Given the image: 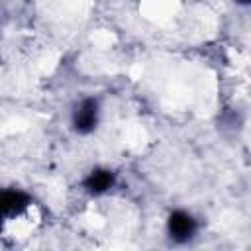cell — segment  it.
<instances>
[{
	"mask_svg": "<svg viewBox=\"0 0 251 251\" xmlns=\"http://www.w3.org/2000/svg\"><path fill=\"white\" fill-rule=\"evenodd\" d=\"M98 120V104L94 100H84L75 112V129L80 133H88L96 127Z\"/></svg>",
	"mask_w": 251,
	"mask_h": 251,
	"instance_id": "obj_1",
	"label": "cell"
},
{
	"mask_svg": "<svg viewBox=\"0 0 251 251\" xmlns=\"http://www.w3.org/2000/svg\"><path fill=\"white\" fill-rule=\"evenodd\" d=\"M194 220L186 212H173L169 218V231L175 239L184 241L194 233Z\"/></svg>",
	"mask_w": 251,
	"mask_h": 251,
	"instance_id": "obj_2",
	"label": "cell"
},
{
	"mask_svg": "<svg viewBox=\"0 0 251 251\" xmlns=\"http://www.w3.org/2000/svg\"><path fill=\"white\" fill-rule=\"evenodd\" d=\"M29 204V198L24 192L8 190L0 194V216H16L24 212Z\"/></svg>",
	"mask_w": 251,
	"mask_h": 251,
	"instance_id": "obj_3",
	"label": "cell"
},
{
	"mask_svg": "<svg viewBox=\"0 0 251 251\" xmlns=\"http://www.w3.org/2000/svg\"><path fill=\"white\" fill-rule=\"evenodd\" d=\"M114 184V175L110 171H104V169H96L88 175V178L84 180V186L92 192V194H100V192H106L110 186Z\"/></svg>",
	"mask_w": 251,
	"mask_h": 251,
	"instance_id": "obj_4",
	"label": "cell"
},
{
	"mask_svg": "<svg viewBox=\"0 0 251 251\" xmlns=\"http://www.w3.org/2000/svg\"><path fill=\"white\" fill-rule=\"evenodd\" d=\"M0 218H2V216H0ZM0 227H2V220H0Z\"/></svg>",
	"mask_w": 251,
	"mask_h": 251,
	"instance_id": "obj_5",
	"label": "cell"
},
{
	"mask_svg": "<svg viewBox=\"0 0 251 251\" xmlns=\"http://www.w3.org/2000/svg\"><path fill=\"white\" fill-rule=\"evenodd\" d=\"M239 2H249V0H239Z\"/></svg>",
	"mask_w": 251,
	"mask_h": 251,
	"instance_id": "obj_6",
	"label": "cell"
}]
</instances>
